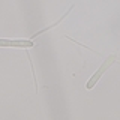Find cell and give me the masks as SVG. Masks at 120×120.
Returning <instances> with one entry per match:
<instances>
[{"label":"cell","mask_w":120,"mask_h":120,"mask_svg":"<svg viewBox=\"0 0 120 120\" xmlns=\"http://www.w3.org/2000/svg\"><path fill=\"white\" fill-rule=\"evenodd\" d=\"M116 62H117V56H116V54H111V56H108V57L104 60V63L99 66V69H98L96 72L93 74L92 77H90V80L87 81L86 87H87L89 90H90V89H93V87L96 86V82L99 81V78L102 77V75H104V74L108 71V68H110V66L112 65V63H116Z\"/></svg>","instance_id":"obj_1"},{"label":"cell","mask_w":120,"mask_h":120,"mask_svg":"<svg viewBox=\"0 0 120 120\" xmlns=\"http://www.w3.org/2000/svg\"><path fill=\"white\" fill-rule=\"evenodd\" d=\"M2 48H32V39H0Z\"/></svg>","instance_id":"obj_2"},{"label":"cell","mask_w":120,"mask_h":120,"mask_svg":"<svg viewBox=\"0 0 120 120\" xmlns=\"http://www.w3.org/2000/svg\"><path fill=\"white\" fill-rule=\"evenodd\" d=\"M72 9H74V5H72V6H71V8H69V9H68V12H65V14H63V15H62V17H60V20H57V21H56V22H54V24H50V26H47V27H44L42 30H39V32H36V33H33V35H32V36H30V39H35V38H36V36H39V35H42V33H45V32H48V30H51L52 27H56V26H59V24H60V22H62V21H63V20H65V18L68 17V14H69V12H72Z\"/></svg>","instance_id":"obj_3"}]
</instances>
